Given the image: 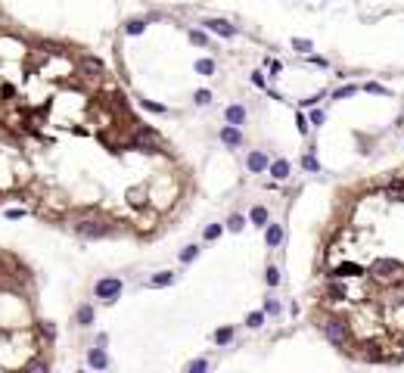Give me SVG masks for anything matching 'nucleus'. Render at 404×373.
I'll return each mask as SVG.
<instances>
[{"label":"nucleus","instance_id":"obj_1","mask_svg":"<svg viewBox=\"0 0 404 373\" xmlns=\"http://www.w3.org/2000/svg\"><path fill=\"white\" fill-rule=\"evenodd\" d=\"M370 277L380 280L383 286H392V283H401L404 280V264L401 261H392V258H383L370 267Z\"/></svg>","mask_w":404,"mask_h":373},{"label":"nucleus","instance_id":"obj_2","mask_svg":"<svg viewBox=\"0 0 404 373\" xmlns=\"http://www.w3.org/2000/svg\"><path fill=\"white\" fill-rule=\"evenodd\" d=\"M75 233L84 236V240H103V236L112 233V224L103 221V218H81L75 224Z\"/></svg>","mask_w":404,"mask_h":373},{"label":"nucleus","instance_id":"obj_3","mask_svg":"<svg viewBox=\"0 0 404 373\" xmlns=\"http://www.w3.org/2000/svg\"><path fill=\"white\" fill-rule=\"evenodd\" d=\"M323 333H326V339H330L333 345H348V339H351L348 323H345V320H339V317L326 320V323H323Z\"/></svg>","mask_w":404,"mask_h":373},{"label":"nucleus","instance_id":"obj_4","mask_svg":"<svg viewBox=\"0 0 404 373\" xmlns=\"http://www.w3.org/2000/svg\"><path fill=\"white\" fill-rule=\"evenodd\" d=\"M93 292H96V298H103V302H115L121 295V280L118 277H103V280H96Z\"/></svg>","mask_w":404,"mask_h":373},{"label":"nucleus","instance_id":"obj_5","mask_svg":"<svg viewBox=\"0 0 404 373\" xmlns=\"http://www.w3.org/2000/svg\"><path fill=\"white\" fill-rule=\"evenodd\" d=\"M156 146H159V134H156V131L140 128V131L134 134V149H143V153H156Z\"/></svg>","mask_w":404,"mask_h":373},{"label":"nucleus","instance_id":"obj_6","mask_svg":"<svg viewBox=\"0 0 404 373\" xmlns=\"http://www.w3.org/2000/svg\"><path fill=\"white\" fill-rule=\"evenodd\" d=\"M206 28L215 31L218 38H233V35H237V28H233L227 19H206Z\"/></svg>","mask_w":404,"mask_h":373},{"label":"nucleus","instance_id":"obj_7","mask_svg":"<svg viewBox=\"0 0 404 373\" xmlns=\"http://www.w3.org/2000/svg\"><path fill=\"white\" fill-rule=\"evenodd\" d=\"M383 193H386V199H392V202H404V181H401V178L389 181Z\"/></svg>","mask_w":404,"mask_h":373},{"label":"nucleus","instance_id":"obj_8","mask_svg":"<svg viewBox=\"0 0 404 373\" xmlns=\"http://www.w3.org/2000/svg\"><path fill=\"white\" fill-rule=\"evenodd\" d=\"M267 165H271V162H267V156H264V153H249V159H246V168H249L252 174H261Z\"/></svg>","mask_w":404,"mask_h":373},{"label":"nucleus","instance_id":"obj_9","mask_svg":"<svg viewBox=\"0 0 404 373\" xmlns=\"http://www.w3.org/2000/svg\"><path fill=\"white\" fill-rule=\"evenodd\" d=\"M355 274H364V267H361V264H351V261H345V264H339V267H333V270H330V277L342 280V277H355Z\"/></svg>","mask_w":404,"mask_h":373},{"label":"nucleus","instance_id":"obj_10","mask_svg":"<svg viewBox=\"0 0 404 373\" xmlns=\"http://www.w3.org/2000/svg\"><path fill=\"white\" fill-rule=\"evenodd\" d=\"M221 143H224V146H240V143H243V134H240L237 124H227V128L221 131Z\"/></svg>","mask_w":404,"mask_h":373},{"label":"nucleus","instance_id":"obj_11","mask_svg":"<svg viewBox=\"0 0 404 373\" xmlns=\"http://www.w3.org/2000/svg\"><path fill=\"white\" fill-rule=\"evenodd\" d=\"M87 364H90V367H96V370H106V367H109V358H106V352H103V348H90Z\"/></svg>","mask_w":404,"mask_h":373},{"label":"nucleus","instance_id":"obj_12","mask_svg":"<svg viewBox=\"0 0 404 373\" xmlns=\"http://www.w3.org/2000/svg\"><path fill=\"white\" fill-rule=\"evenodd\" d=\"M264 240H267V246H280L283 243V227H280V224H267Z\"/></svg>","mask_w":404,"mask_h":373},{"label":"nucleus","instance_id":"obj_13","mask_svg":"<svg viewBox=\"0 0 404 373\" xmlns=\"http://www.w3.org/2000/svg\"><path fill=\"white\" fill-rule=\"evenodd\" d=\"M81 69H84V72H90L93 78H96V75H103V62L93 59V56H84V59H81Z\"/></svg>","mask_w":404,"mask_h":373},{"label":"nucleus","instance_id":"obj_14","mask_svg":"<svg viewBox=\"0 0 404 373\" xmlns=\"http://www.w3.org/2000/svg\"><path fill=\"white\" fill-rule=\"evenodd\" d=\"M224 115H227V121H230V124H243L246 121V109L243 106H227Z\"/></svg>","mask_w":404,"mask_h":373},{"label":"nucleus","instance_id":"obj_15","mask_svg":"<svg viewBox=\"0 0 404 373\" xmlns=\"http://www.w3.org/2000/svg\"><path fill=\"white\" fill-rule=\"evenodd\" d=\"M249 218H252V224H255V227H267V209H264V206H255Z\"/></svg>","mask_w":404,"mask_h":373},{"label":"nucleus","instance_id":"obj_16","mask_svg":"<svg viewBox=\"0 0 404 373\" xmlns=\"http://www.w3.org/2000/svg\"><path fill=\"white\" fill-rule=\"evenodd\" d=\"M267 168H271V174H274L277 181H283L286 174H289V162H274V165H267Z\"/></svg>","mask_w":404,"mask_h":373},{"label":"nucleus","instance_id":"obj_17","mask_svg":"<svg viewBox=\"0 0 404 373\" xmlns=\"http://www.w3.org/2000/svg\"><path fill=\"white\" fill-rule=\"evenodd\" d=\"M78 323H81V327H90V323H93V308L90 305H81L78 308Z\"/></svg>","mask_w":404,"mask_h":373},{"label":"nucleus","instance_id":"obj_18","mask_svg":"<svg viewBox=\"0 0 404 373\" xmlns=\"http://www.w3.org/2000/svg\"><path fill=\"white\" fill-rule=\"evenodd\" d=\"M168 283H174V274L171 270H162V274H156V277L149 280V286H168Z\"/></svg>","mask_w":404,"mask_h":373},{"label":"nucleus","instance_id":"obj_19","mask_svg":"<svg viewBox=\"0 0 404 373\" xmlns=\"http://www.w3.org/2000/svg\"><path fill=\"white\" fill-rule=\"evenodd\" d=\"M230 339H233V327H221V330L215 333V342H218V345H227Z\"/></svg>","mask_w":404,"mask_h":373},{"label":"nucleus","instance_id":"obj_20","mask_svg":"<svg viewBox=\"0 0 404 373\" xmlns=\"http://www.w3.org/2000/svg\"><path fill=\"white\" fill-rule=\"evenodd\" d=\"M358 93V84H345L339 90H333V99H345V96H355Z\"/></svg>","mask_w":404,"mask_h":373},{"label":"nucleus","instance_id":"obj_21","mask_svg":"<svg viewBox=\"0 0 404 373\" xmlns=\"http://www.w3.org/2000/svg\"><path fill=\"white\" fill-rule=\"evenodd\" d=\"M143 28H146L143 19H131L128 25H124V31H128V35H143Z\"/></svg>","mask_w":404,"mask_h":373},{"label":"nucleus","instance_id":"obj_22","mask_svg":"<svg viewBox=\"0 0 404 373\" xmlns=\"http://www.w3.org/2000/svg\"><path fill=\"white\" fill-rule=\"evenodd\" d=\"M292 47L298 50V53H311V50H314V44L305 41V38H292Z\"/></svg>","mask_w":404,"mask_h":373},{"label":"nucleus","instance_id":"obj_23","mask_svg":"<svg viewBox=\"0 0 404 373\" xmlns=\"http://www.w3.org/2000/svg\"><path fill=\"white\" fill-rule=\"evenodd\" d=\"M190 44H196V47H209V35H206V31H190Z\"/></svg>","mask_w":404,"mask_h":373},{"label":"nucleus","instance_id":"obj_24","mask_svg":"<svg viewBox=\"0 0 404 373\" xmlns=\"http://www.w3.org/2000/svg\"><path fill=\"white\" fill-rule=\"evenodd\" d=\"M196 72H199V75H215V62H212V59H199V62H196Z\"/></svg>","mask_w":404,"mask_h":373},{"label":"nucleus","instance_id":"obj_25","mask_svg":"<svg viewBox=\"0 0 404 373\" xmlns=\"http://www.w3.org/2000/svg\"><path fill=\"white\" fill-rule=\"evenodd\" d=\"M41 336H44V339H50V342L56 339V330H53V323H50V320H44V323H41Z\"/></svg>","mask_w":404,"mask_h":373},{"label":"nucleus","instance_id":"obj_26","mask_svg":"<svg viewBox=\"0 0 404 373\" xmlns=\"http://www.w3.org/2000/svg\"><path fill=\"white\" fill-rule=\"evenodd\" d=\"M301 168H305V171H320V162L314 156H301Z\"/></svg>","mask_w":404,"mask_h":373},{"label":"nucleus","instance_id":"obj_27","mask_svg":"<svg viewBox=\"0 0 404 373\" xmlns=\"http://www.w3.org/2000/svg\"><path fill=\"white\" fill-rule=\"evenodd\" d=\"M246 323H249V327H261V323H264V311H252L246 317Z\"/></svg>","mask_w":404,"mask_h":373},{"label":"nucleus","instance_id":"obj_28","mask_svg":"<svg viewBox=\"0 0 404 373\" xmlns=\"http://www.w3.org/2000/svg\"><path fill=\"white\" fill-rule=\"evenodd\" d=\"M227 227H230L233 233H237V230H243V227H246V221H243V215H230V221H227Z\"/></svg>","mask_w":404,"mask_h":373},{"label":"nucleus","instance_id":"obj_29","mask_svg":"<svg viewBox=\"0 0 404 373\" xmlns=\"http://www.w3.org/2000/svg\"><path fill=\"white\" fill-rule=\"evenodd\" d=\"M140 106H143V109H149V112H159V115L165 112V106H162V103H153V99H140Z\"/></svg>","mask_w":404,"mask_h":373},{"label":"nucleus","instance_id":"obj_30","mask_svg":"<svg viewBox=\"0 0 404 373\" xmlns=\"http://www.w3.org/2000/svg\"><path fill=\"white\" fill-rule=\"evenodd\" d=\"M196 255H199V246H187L184 252H181V261H193Z\"/></svg>","mask_w":404,"mask_h":373},{"label":"nucleus","instance_id":"obj_31","mask_svg":"<svg viewBox=\"0 0 404 373\" xmlns=\"http://www.w3.org/2000/svg\"><path fill=\"white\" fill-rule=\"evenodd\" d=\"M196 103L199 106H209L212 103V90H196Z\"/></svg>","mask_w":404,"mask_h":373},{"label":"nucleus","instance_id":"obj_32","mask_svg":"<svg viewBox=\"0 0 404 373\" xmlns=\"http://www.w3.org/2000/svg\"><path fill=\"white\" fill-rule=\"evenodd\" d=\"M364 90H367V93H376V96H380V93H383V96H389V90H386L383 84H376V81H370V84H367Z\"/></svg>","mask_w":404,"mask_h":373},{"label":"nucleus","instance_id":"obj_33","mask_svg":"<svg viewBox=\"0 0 404 373\" xmlns=\"http://www.w3.org/2000/svg\"><path fill=\"white\" fill-rule=\"evenodd\" d=\"M267 283H271V286L280 283V267H267Z\"/></svg>","mask_w":404,"mask_h":373},{"label":"nucleus","instance_id":"obj_34","mask_svg":"<svg viewBox=\"0 0 404 373\" xmlns=\"http://www.w3.org/2000/svg\"><path fill=\"white\" fill-rule=\"evenodd\" d=\"M330 298H333V302H342V298H345V289L336 283V286H330Z\"/></svg>","mask_w":404,"mask_h":373},{"label":"nucleus","instance_id":"obj_35","mask_svg":"<svg viewBox=\"0 0 404 373\" xmlns=\"http://www.w3.org/2000/svg\"><path fill=\"white\" fill-rule=\"evenodd\" d=\"M187 370H190V373H202V370H209V361H202V358H199V361H193Z\"/></svg>","mask_w":404,"mask_h":373},{"label":"nucleus","instance_id":"obj_36","mask_svg":"<svg viewBox=\"0 0 404 373\" xmlns=\"http://www.w3.org/2000/svg\"><path fill=\"white\" fill-rule=\"evenodd\" d=\"M221 236V227L218 224H212V227H206V240H218Z\"/></svg>","mask_w":404,"mask_h":373},{"label":"nucleus","instance_id":"obj_37","mask_svg":"<svg viewBox=\"0 0 404 373\" xmlns=\"http://www.w3.org/2000/svg\"><path fill=\"white\" fill-rule=\"evenodd\" d=\"M295 124H298V131H301V134H305V131H308V118H305V115H301V112L295 115Z\"/></svg>","mask_w":404,"mask_h":373},{"label":"nucleus","instance_id":"obj_38","mask_svg":"<svg viewBox=\"0 0 404 373\" xmlns=\"http://www.w3.org/2000/svg\"><path fill=\"white\" fill-rule=\"evenodd\" d=\"M252 84H255V87H264L267 81H264V75H261V72H252Z\"/></svg>","mask_w":404,"mask_h":373},{"label":"nucleus","instance_id":"obj_39","mask_svg":"<svg viewBox=\"0 0 404 373\" xmlns=\"http://www.w3.org/2000/svg\"><path fill=\"white\" fill-rule=\"evenodd\" d=\"M22 215H25L22 209H10V212H7V218H10V221H16V218H22Z\"/></svg>","mask_w":404,"mask_h":373},{"label":"nucleus","instance_id":"obj_40","mask_svg":"<svg viewBox=\"0 0 404 373\" xmlns=\"http://www.w3.org/2000/svg\"><path fill=\"white\" fill-rule=\"evenodd\" d=\"M277 311H280V302H274V298H271V302H267V314H277Z\"/></svg>","mask_w":404,"mask_h":373},{"label":"nucleus","instance_id":"obj_41","mask_svg":"<svg viewBox=\"0 0 404 373\" xmlns=\"http://www.w3.org/2000/svg\"><path fill=\"white\" fill-rule=\"evenodd\" d=\"M320 96H323V93H314V96H308V99H301V103H305V106H314V103H317Z\"/></svg>","mask_w":404,"mask_h":373},{"label":"nucleus","instance_id":"obj_42","mask_svg":"<svg viewBox=\"0 0 404 373\" xmlns=\"http://www.w3.org/2000/svg\"><path fill=\"white\" fill-rule=\"evenodd\" d=\"M28 370H47V364H44V361H31Z\"/></svg>","mask_w":404,"mask_h":373}]
</instances>
